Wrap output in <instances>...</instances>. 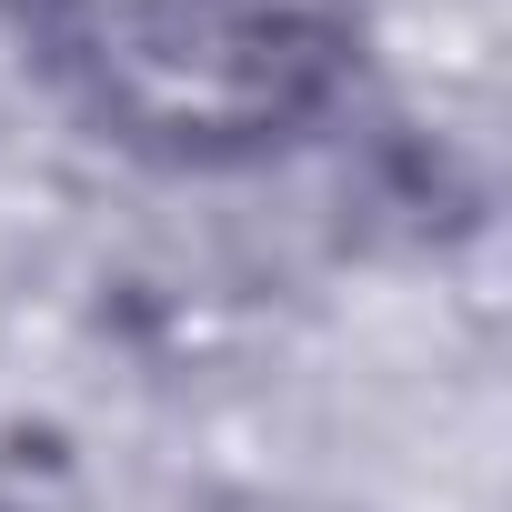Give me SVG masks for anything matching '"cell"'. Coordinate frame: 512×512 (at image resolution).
<instances>
[{
  "instance_id": "1",
  "label": "cell",
  "mask_w": 512,
  "mask_h": 512,
  "mask_svg": "<svg viewBox=\"0 0 512 512\" xmlns=\"http://www.w3.org/2000/svg\"><path fill=\"white\" fill-rule=\"evenodd\" d=\"M0 61L141 181H272L382 91L362 0H0Z\"/></svg>"
},
{
  "instance_id": "2",
  "label": "cell",
  "mask_w": 512,
  "mask_h": 512,
  "mask_svg": "<svg viewBox=\"0 0 512 512\" xmlns=\"http://www.w3.org/2000/svg\"><path fill=\"white\" fill-rule=\"evenodd\" d=\"M181 512H352V502L302 492V482H221V492H201V502H181Z\"/></svg>"
},
{
  "instance_id": "3",
  "label": "cell",
  "mask_w": 512,
  "mask_h": 512,
  "mask_svg": "<svg viewBox=\"0 0 512 512\" xmlns=\"http://www.w3.org/2000/svg\"><path fill=\"white\" fill-rule=\"evenodd\" d=\"M0 512H21V502H11V492H0Z\"/></svg>"
}]
</instances>
